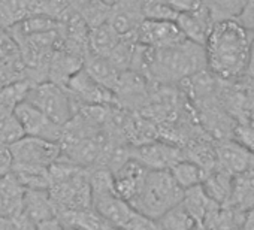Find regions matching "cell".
I'll return each mask as SVG.
<instances>
[{
    "mask_svg": "<svg viewBox=\"0 0 254 230\" xmlns=\"http://www.w3.org/2000/svg\"><path fill=\"white\" fill-rule=\"evenodd\" d=\"M26 100L62 127L73 118L76 112V105L69 91L53 81L32 84Z\"/></svg>",
    "mask_w": 254,
    "mask_h": 230,
    "instance_id": "277c9868",
    "label": "cell"
},
{
    "mask_svg": "<svg viewBox=\"0 0 254 230\" xmlns=\"http://www.w3.org/2000/svg\"><path fill=\"white\" fill-rule=\"evenodd\" d=\"M126 230H162V227H160L157 220L150 218V217L138 212L136 217L133 218V221L129 224V227H127Z\"/></svg>",
    "mask_w": 254,
    "mask_h": 230,
    "instance_id": "d4e9b609",
    "label": "cell"
},
{
    "mask_svg": "<svg viewBox=\"0 0 254 230\" xmlns=\"http://www.w3.org/2000/svg\"><path fill=\"white\" fill-rule=\"evenodd\" d=\"M217 166L233 176L241 175L254 166V153L236 141L223 142L217 147Z\"/></svg>",
    "mask_w": 254,
    "mask_h": 230,
    "instance_id": "7c38bea8",
    "label": "cell"
},
{
    "mask_svg": "<svg viewBox=\"0 0 254 230\" xmlns=\"http://www.w3.org/2000/svg\"><path fill=\"white\" fill-rule=\"evenodd\" d=\"M145 20L142 0H120L111 8L108 23L120 36L133 35Z\"/></svg>",
    "mask_w": 254,
    "mask_h": 230,
    "instance_id": "8fae6325",
    "label": "cell"
},
{
    "mask_svg": "<svg viewBox=\"0 0 254 230\" xmlns=\"http://www.w3.org/2000/svg\"><path fill=\"white\" fill-rule=\"evenodd\" d=\"M148 172L150 171L141 162L130 157L123 166L112 172L117 194L132 203L138 197Z\"/></svg>",
    "mask_w": 254,
    "mask_h": 230,
    "instance_id": "30bf717a",
    "label": "cell"
},
{
    "mask_svg": "<svg viewBox=\"0 0 254 230\" xmlns=\"http://www.w3.org/2000/svg\"><path fill=\"white\" fill-rule=\"evenodd\" d=\"M102 2H103V3H106L108 6H111V8H112L114 5H117V3L120 2V0H102Z\"/></svg>",
    "mask_w": 254,
    "mask_h": 230,
    "instance_id": "f1b7e54d",
    "label": "cell"
},
{
    "mask_svg": "<svg viewBox=\"0 0 254 230\" xmlns=\"http://www.w3.org/2000/svg\"><path fill=\"white\" fill-rule=\"evenodd\" d=\"M84 69L102 85L108 87L109 90L115 91L117 84L121 76V70L117 69V66L109 60V57L97 56L88 51V54L84 58Z\"/></svg>",
    "mask_w": 254,
    "mask_h": 230,
    "instance_id": "2e32d148",
    "label": "cell"
},
{
    "mask_svg": "<svg viewBox=\"0 0 254 230\" xmlns=\"http://www.w3.org/2000/svg\"><path fill=\"white\" fill-rule=\"evenodd\" d=\"M66 227V226H64ZM66 230H75V229H69V227H66Z\"/></svg>",
    "mask_w": 254,
    "mask_h": 230,
    "instance_id": "f546056e",
    "label": "cell"
},
{
    "mask_svg": "<svg viewBox=\"0 0 254 230\" xmlns=\"http://www.w3.org/2000/svg\"><path fill=\"white\" fill-rule=\"evenodd\" d=\"M23 212L36 227L57 218V211L48 190H26Z\"/></svg>",
    "mask_w": 254,
    "mask_h": 230,
    "instance_id": "5bb4252c",
    "label": "cell"
},
{
    "mask_svg": "<svg viewBox=\"0 0 254 230\" xmlns=\"http://www.w3.org/2000/svg\"><path fill=\"white\" fill-rule=\"evenodd\" d=\"M239 230H254V206L244 211Z\"/></svg>",
    "mask_w": 254,
    "mask_h": 230,
    "instance_id": "4316f807",
    "label": "cell"
},
{
    "mask_svg": "<svg viewBox=\"0 0 254 230\" xmlns=\"http://www.w3.org/2000/svg\"><path fill=\"white\" fill-rule=\"evenodd\" d=\"M93 208L115 229L126 230L136 217L138 211L130 202L124 200L117 194V191H108L102 194L91 196Z\"/></svg>",
    "mask_w": 254,
    "mask_h": 230,
    "instance_id": "9c48e42d",
    "label": "cell"
},
{
    "mask_svg": "<svg viewBox=\"0 0 254 230\" xmlns=\"http://www.w3.org/2000/svg\"><path fill=\"white\" fill-rule=\"evenodd\" d=\"M142 9L145 18L151 20H177V15L169 9L166 0H142Z\"/></svg>",
    "mask_w": 254,
    "mask_h": 230,
    "instance_id": "603a6c76",
    "label": "cell"
},
{
    "mask_svg": "<svg viewBox=\"0 0 254 230\" xmlns=\"http://www.w3.org/2000/svg\"><path fill=\"white\" fill-rule=\"evenodd\" d=\"M233 182H235V176L232 173L215 166L212 171L206 173L202 185L205 191L208 193V196L217 205H224V203H229L232 199Z\"/></svg>",
    "mask_w": 254,
    "mask_h": 230,
    "instance_id": "e0dca14e",
    "label": "cell"
},
{
    "mask_svg": "<svg viewBox=\"0 0 254 230\" xmlns=\"http://www.w3.org/2000/svg\"><path fill=\"white\" fill-rule=\"evenodd\" d=\"M175 21L187 41H191V42H196V44L205 47L209 32L215 23V18H214L209 6L205 5L202 9H199L196 12L178 15V18Z\"/></svg>",
    "mask_w": 254,
    "mask_h": 230,
    "instance_id": "4fadbf2b",
    "label": "cell"
},
{
    "mask_svg": "<svg viewBox=\"0 0 254 230\" xmlns=\"http://www.w3.org/2000/svg\"><path fill=\"white\" fill-rule=\"evenodd\" d=\"M171 173L174 179L178 182V185L186 191L191 187L200 185L208 172L200 165L186 157L171 169Z\"/></svg>",
    "mask_w": 254,
    "mask_h": 230,
    "instance_id": "ffe728a7",
    "label": "cell"
},
{
    "mask_svg": "<svg viewBox=\"0 0 254 230\" xmlns=\"http://www.w3.org/2000/svg\"><path fill=\"white\" fill-rule=\"evenodd\" d=\"M166 5L178 18V15L191 14L202 9L206 5V2L205 0H166Z\"/></svg>",
    "mask_w": 254,
    "mask_h": 230,
    "instance_id": "cb8c5ba5",
    "label": "cell"
},
{
    "mask_svg": "<svg viewBox=\"0 0 254 230\" xmlns=\"http://www.w3.org/2000/svg\"><path fill=\"white\" fill-rule=\"evenodd\" d=\"M183 205L187 208V211L196 218V221L199 224H202L209 214L220 205H217L205 191L203 185H196L191 187L189 190L184 191V197H183Z\"/></svg>",
    "mask_w": 254,
    "mask_h": 230,
    "instance_id": "ac0fdd59",
    "label": "cell"
},
{
    "mask_svg": "<svg viewBox=\"0 0 254 230\" xmlns=\"http://www.w3.org/2000/svg\"><path fill=\"white\" fill-rule=\"evenodd\" d=\"M248 81L254 85V48H253V56H251V61H250V66H248V70H247V75Z\"/></svg>",
    "mask_w": 254,
    "mask_h": 230,
    "instance_id": "83f0119b",
    "label": "cell"
},
{
    "mask_svg": "<svg viewBox=\"0 0 254 230\" xmlns=\"http://www.w3.org/2000/svg\"><path fill=\"white\" fill-rule=\"evenodd\" d=\"M183 197L184 190L174 179L171 171H150L132 206L142 215L159 220L171 208L181 203Z\"/></svg>",
    "mask_w": 254,
    "mask_h": 230,
    "instance_id": "3957f363",
    "label": "cell"
},
{
    "mask_svg": "<svg viewBox=\"0 0 254 230\" xmlns=\"http://www.w3.org/2000/svg\"><path fill=\"white\" fill-rule=\"evenodd\" d=\"M15 117L20 121L26 136L41 138V139H47L51 142H57V144L60 142L63 127L56 124L42 111H39L36 106L29 103L27 100L17 105Z\"/></svg>",
    "mask_w": 254,
    "mask_h": 230,
    "instance_id": "8992f818",
    "label": "cell"
},
{
    "mask_svg": "<svg viewBox=\"0 0 254 230\" xmlns=\"http://www.w3.org/2000/svg\"><path fill=\"white\" fill-rule=\"evenodd\" d=\"M254 48V32L238 18L217 20L205 44L206 70L220 81H238L247 75Z\"/></svg>",
    "mask_w": 254,
    "mask_h": 230,
    "instance_id": "6da1fadb",
    "label": "cell"
},
{
    "mask_svg": "<svg viewBox=\"0 0 254 230\" xmlns=\"http://www.w3.org/2000/svg\"><path fill=\"white\" fill-rule=\"evenodd\" d=\"M132 157L141 162L148 171H171L186 159L181 148L165 142H148L132 150Z\"/></svg>",
    "mask_w": 254,
    "mask_h": 230,
    "instance_id": "ba28073f",
    "label": "cell"
},
{
    "mask_svg": "<svg viewBox=\"0 0 254 230\" xmlns=\"http://www.w3.org/2000/svg\"><path fill=\"white\" fill-rule=\"evenodd\" d=\"M66 90L78 106H109L115 103V93L97 82L84 67L67 82Z\"/></svg>",
    "mask_w": 254,
    "mask_h": 230,
    "instance_id": "5b68a950",
    "label": "cell"
},
{
    "mask_svg": "<svg viewBox=\"0 0 254 230\" xmlns=\"http://www.w3.org/2000/svg\"><path fill=\"white\" fill-rule=\"evenodd\" d=\"M215 21L224 18H238L251 0H205Z\"/></svg>",
    "mask_w": 254,
    "mask_h": 230,
    "instance_id": "7402d4cb",
    "label": "cell"
},
{
    "mask_svg": "<svg viewBox=\"0 0 254 230\" xmlns=\"http://www.w3.org/2000/svg\"><path fill=\"white\" fill-rule=\"evenodd\" d=\"M120 41H121V36L115 32V29L109 23H105L94 29H90L88 48H90V53L93 54L109 57Z\"/></svg>",
    "mask_w": 254,
    "mask_h": 230,
    "instance_id": "d6986e66",
    "label": "cell"
},
{
    "mask_svg": "<svg viewBox=\"0 0 254 230\" xmlns=\"http://www.w3.org/2000/svg\"><path fill=\"white\" fill-rule=\"evenodd\" d=\"M14 171V156L11 145H0V178L11 175Z\"/></svg>",
    "mask_w": 254,
    "mask_h": 230,
    "instance_id": "484cf974",
    "label": "cell"
},
{
    "mask_svg": "<svg viewBox=\"0 0 254 230\" xmlns=\"http://www.w3.org/2000/svg\"><path fill=\"white\" fill-rule=\"evenodd\" d=\"M135 70L160 84L187 81L206 70L205 47L187 39L159 50L141 45L135 60Z\"/></svg>",
    "mask_w": 254,
    "mask_h": 230,
    "instance_id": "7a4b0ae2",
    "label": "cell"
},
{
    "mask_svg": "<svg viewBox=\"0 0 254 230\" xmlns=\"http://www.w3.org/2000/svg\"><path fill=\"white\" fill-rule=\"evenodd\" d=\"M133 35L139 45H144L153 50L172 47L186 41L177 21H172V20L145 18Z\"/></svg>",
    "mask_w": 254,
    "mask_h": 230,
    "instance_id": "52a82bcc",
    "label": "cell"
},
{
    "mask_svg": "<svg viewBox=\"0 0 254 230\" xmlns=\"http://www.w3.org/2000/svg\"><path fill=\"white\" fill-rule=\"evenodd\" d=\"M59 221L75 230H118L112 227L94 208L79 211H62L57 212Z\"/></svg>",
    "mask_w": 254,
    "mask_h": 230,
    "instance_id": "9a60e30c",
    "label": "cell"
},
{
    "mask_svg": "<svg viewBox=\"0 0 254 230\" xmlns=\"http://www.w3.org/2000/svg\"><path fill=\"white\" fill-rule=\"evenodd\" d=\"M157 221L162 230H196L199 226L196 218L187 211L183 202L165 212Z\"/></svg>",
    "mask_w": 254,
    "mask_h": 230,
    "instance_id": "44dd1931",
    "label": "cell"
}]
</instances>
